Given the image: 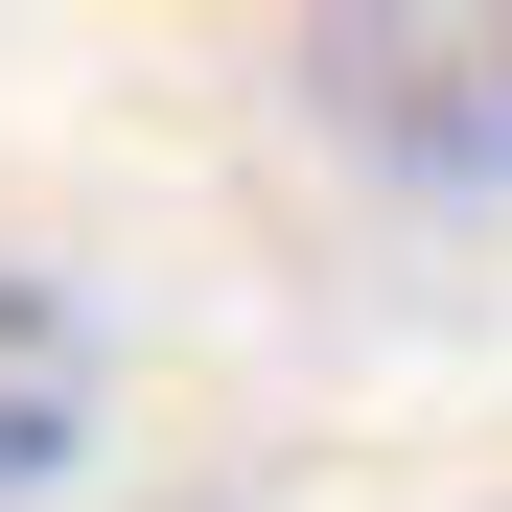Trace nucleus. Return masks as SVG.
Instances as JSON below:
<instances>
[{"instance_id":"f257e3e1","label":"nucleus","mask_w":512,"mask_h":512,"mask_svg":"<svg viewBox=\"0 0 512 512\" xmlns=\"http://www.w3.org/2000/svg\"><path fill=\"white\" fill-rule=\"evenodd\" d=\"M303 117L396 187H512V0H326Z\"/></svg>"},{"instance_id":"f03ea898","label":"nucleus","mask_w":512,"mask_h":512,"mask_svg":"<svg viewBox=\"0 0 512 512\" xmlns=\"http://www.w3.org/2000/svg\"><path fill=\"white\" fill-rule=\"evenodd\" d=\"M94 419H117V350H94V303L0 256V512H47L70 466H94Z\"/></svg>"}]
</instances>
